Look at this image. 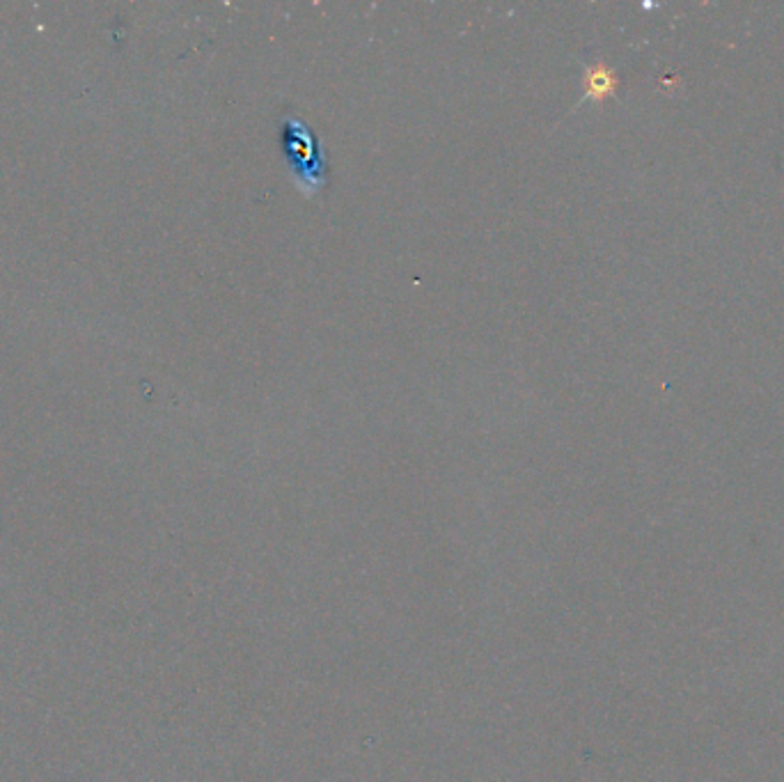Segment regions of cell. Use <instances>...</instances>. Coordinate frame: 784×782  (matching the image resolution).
<instances>
[{
  "label": "cell",
  "instance_id": "1",
  "mask_svg": "<svg viewBox=\"0 0 784 782\" xmlns=\"http://www.w3.org/2000/svg\"><path fill=\"white\" fill-rule=\"evenodd\" d=\"M283 145H285V152H287V158L292 162V168H298L300 175L296 179V187L304 191L306 195H312L314 191H319L321 182L324 179L319 177V170L324 168V164H317L314 162V145H312V136L310 131L306 129L304 123H298V119L290 117L285 127H283Z\"/></svg>",
  "mask_w": 784,
  "mask_h": 782
},
{
  "label": "cell",
  "instance_id": "2",
  "mask_svg": "<svg viewBox=\"0 0 784 782\" xmlns=\"http://www.w3.org/2000/svg\"><path fill=\"white\" fill-rule=\"evenodd\" d=\"M617 74L603 63L590 65L586 67V74H582V102H603V99L615 97L617 92Z\"/></svg>",
  "mask_w": 784,
  "mask_h": 782
}]
</instances>
